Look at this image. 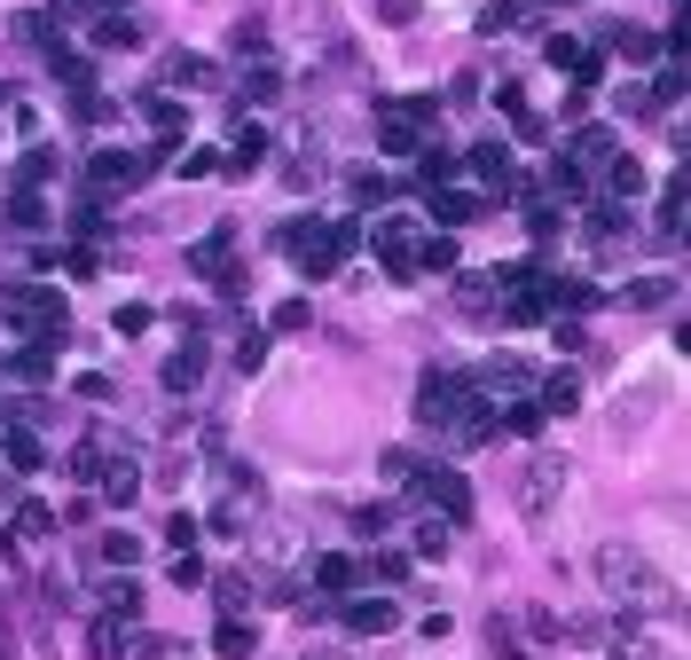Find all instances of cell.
Segmentation results:
<instances>
[{"label":"cell","instance_id":"1","mask_svg":"<svg viewBox=\"0 0 691 660\" xmlns=\"http://www.w3.org/2000/svg\"><path fill=\"white\" fill-rule=\"evenodd\" d=\"M417 417L424 424H433V433H456V441H479L487 433V417H496V409H487L479 402V393H472V378H424V402H417Z\"/></svg>","mask_w":691,"mask_h":660},{"label":"cell","instance_id":"2","mask_svg":"<svg viewBox=\"0 0 691 660\" xmlns=\"http://www.w3.org/2000/svg\"><path fill=\"white\" fill-rule=\"evenodd\" d=\"M598 582L613 589L620 606H637V598H668V582L652 574V558L629 550V543H605V550H598Z\"/></svg>","mask_w":691,"mask_h":660},{"label":"cell","instance_id":"3","mask_svg":"<svg viewBox=\"0 0 691 660\" xmlns=\"http://www.w3.org/2000/svg\"><path fill=\"white\" fill-rule=\"evenodd\" d=\"M283 244H291V259H299L307 276H331L338 259H346V244H354V228L346 220H291Z\"/></svg>","mask_w":691,"mask_h":660},{"label":"cell","instance_id":"4","mask_svg":"<svg viewBox=\"0 0 691 660\" xmlns=\"http://www.w3.org/2000/svg\"><path fill=\"white\" fill-rule=\"evenodd\" d=\"M574 487V465H566V456H535V465H526V487H519V511H526V526H550L558 519V495H566Z\"/></svg>","mask_w":691,"mask_h":660},{"label":"cell","instance_id":"5","mask_svg":"<svg viewBox=\"0 0 691 660\" xmlns=\"http://www.w3.org/2000/svg\"><path fill=\"white\" fill-rule=\"evenodd\" d=\"M417 237H424V220L393 213V220H378V228H370V252L385 259L393 276H417Z\"/></svg>","mask_w":691,"mask_h":660},{"label":"cell","instance_id":"6","mask_svg":"<svg viewBox=\"0 0 691 660\" xmlns=\"http://www.w3.org/2000/svg\"><path fill=\"white\" fill-rule=\"evenodd\" d=\"M9 322H16V330H40V339H55V330H63V300H55L48 283H24L16 300H9Z\"/></svg>","mask_w":691,"mask_h":660},{"label":"cell","instance_id":"7","mask_svg":"<svg viewBox=\"0 0 691 660\" xmlns=\"http://www.w3.org/2000/svg\"><path fill=\"white\" fill-rule=\"evenodd\" d=\"M142 174H150V165H142L135 150H103V157H94V165H87V181H94V189H103V196H111V189H135Z\"/></svg>","mask_w":691,"mask_h":660},{"label":"cell","instance_id":"8","mask_svg":"<svg viewBox=\"0 0 691 660\" xmlns=\"http://www.w3.org/2000/svg\"><path fill=\"white\" fill-rule=\"evenodd\" d=\"M393 621H401V606H393V598H354V606H346V630H354V637H385Z\"/></svg>","mask_w":691,"mask_h":660},{"label":"cell","instance_id":"9","mask_svg":"<svg viewBox=\"0 0 691 660\" xmlns=\"http://www.w3.org/2000/svg\"><path fill=\"white\" fill-rule=\"evenodd\" d=\"M424 495L448 511V519H464L472 511V487H464V472H424Z\"/></svg>","mask_w":691,"mask_h":660},{"label":"cell","instance_id":"10","mask_svg":"<svg viewBox=\"0 0 691 660\" xmlns=\"http://www.w3.org/2000/svg\"><path fill=\"white\" fill-rule=\"evenodd\" d=\"M605 165H613V174H605L613 205H637V196H644V165H637V157H605Z\"/></svg>","mask_w":691,"mask_h":660},{"label":"cell","instance_id":"11","mask_svg":"<svg viewBox=\"0 0 691 660\" xmlns=\"http://www.w3.org/2000/svg\"><path fill=\"white\" fill-rule=\"evenodd\" d=\"M472 174H479V181H519V165H511L503 142H479V150H472Z\"/></svg>","mask_w":691,"mask_h":660},{"label":"cell","instance_id":"12","mask_svg":"<svg viewBox=\"0 0 691 660\" xmlns=\"http://www.w3.org/2000/svg\"><path fill=\"white\" fill-rule=\"evenodd\" d=\"M196 378H205V346H181V354L166 361V393H189Z\"/></svg>","mask_w":691,"mask_h":660},{"label":"cell","instance_id":"13","mask_svg":"<svg viewBox=\"0 0 691 660\" xmlns=\"http://www.w3.org/2000/svg\"><path fill=\"white\" fill-rule=\"evenodd\" d=\"M213 645H220V660H252L259 652V630H252V621H220Z\"/></svg>","mask_w":691,"mask_h":660},{"label":"cell","instance_id":"14","mask_svg":"<svg viewBox=\"0 0 691 660\" xmlns=\"http://www.w3.org/2000/svg\"><path fill=\"white\" fill-rule=\"evenodd\" d=\"M496 417H503V433H519V441H535V433H542V409H535V402H503Z\"/></svg>","mask_w":691,"mask_h":660},{"label":"cell","instance_id":"15","mask_svg":"<svg viewBox=\"0 0 691 660\" xmlns=\"http://www.w3.org/2000/svg\"><path fill=\"white\" fill-rule=\"evenodd\" d=\"M142 111H150V126H157V135H181V126H189V111L174 103V94H150Z\"/></svg>","mask_w":691,"mask_h":660},{"label":"cell","instance_id":"16","mask_svg":"<svg viewBox=\"0 0 691 660\" xmlns=\"http://www.w3.org/2000/svg\"><path fill=\"white\" fill-rule=\"evenodd\" d=\"M0 448H9V465H16V472H40V441H31L24 424H9V441H0Z\"/></svg>","mask_w":691,"mask_h":660},{"label":"cell","instance_id":"17","mask_svg":"<svg viewBox=\"0 0 691 660\" xmlns=\"http://www.w3.org/2000/svg\"><path fill=\"white\" fill-rule=\"evenodd\" d=\"M542 402H550L558 417H566V409H581V378H574V370H558V378H550V393H542Z\"/></svg>","mask_w":691,"mask_h":660},{"label":"cell","instance_id":"18","mask_svg":"<svg viewBox=\"0 0 691 660\" xmlns=\"http://www.w3.org/2000/svg\"><path fill=\"white\" fill-rule=\"evenodd\" d=\"M9 370H16L24 385H48V346H24V354H9Z\"/></svg>","mask_w":691,"mask_h":660},{"label":"cell","instance_id":"19","mask_svg":"<svg viewBox=\"0 0 691 660\" xmlns=\"http://www.w3.org/2000/svg\"><path fill=\"white\" fill-rule=\"evenodd\" d=\"M315 582H322V589H354V558H338V550L315 558Z\"/></svg>","mask_w":691,"mask_h":660},{"label":"cell","instance_id":"20","mask_svg":"<svg viewBox=\"0 0 691 660\" xmlns=\"http://www.w3.org/2000/svg\"><path fill=\"white\" fill-rule=\"evenodd\" d=\"M135 606H142V582H111V589H103V613H111V621H126Z\"/></svg>","mask_w":691,"mask_h":660},{"label":"cell","instance_id":"21","mask_svg":"<svg viewBox=\"0 0 691 660\" xmlns=\"http://www.w3.org/2000/svg\"><path fill=\"white\" fill-rule=\"evenodd\" d=\"M613 48H620V55H637V63H652V55H661V40H652V31H629V24L613 31Z\"/></svg>","mask_w":691,"mask_h":660},{"label":"cell","instance_id":"22","mask_svg":"<svg viewBox=\"0 0 691 660\" xmlns=\"http://www.w3.org/2000/svg\"><path fill=\"white\" fill-rule=\"evenodd\" d=\"M417 268H456V244L448 237H417Z\"/></svg>","mask_w":691,"mask_h":660},{"label":"cell","instance_id":"23","mask_svg":"<svg viewBox=\"0 0 691 660\" xmlns=\"http://www.w3.org/2000/svg\"><path fill=\"white\" fill-rule=\"evenodd\" d=\"M94 660H126V621H103V630H94Z\"/></svg>","mask_w":691,"mask_h":660},{"label":"cell","instance_id":"24","mask_svg":"<svg viewBox=\"0 0 691 660\" xmlns=\"http://www.w3.org/2000/svg\"><path fill=\"white\" fill-rule=\"evenodd\" d=\"M668 291H676L668 276H644V283H629V307H661V300H668Z\"/></svg>","mask_w":691,"mask_h":660},{"label":"cell","instance_id":"25","mask_svg":"<svg viewBox=\"0 0 691 660\" xmlns=\"http://www.w3.org/2000/svg\"><path fill=\"white\" fill-rule=\"evenodd\" d=\"M135 487H142V472H126V465H118V472L103 480V504H135Z\"/></svg>","mask_w":691,"mask_h":660},{"label":"cell","instance_id":"26","mask_svg":"<svg viewBox=\"0 0 691 660\" xmlns=\"http://www.w3.org/2000/svg\"><path fill=\"white\" fill-rule=\"evenodd\" d=\"M94 48H135V24L111 16V24H94Z\"/></svg>","mask_w":691,"mask_h":660},{"label":"cell","instance_id":"27","mask_svg":"<svg viewBox=\"0 0 691 660\" xmlns=\"http://www.w3.org/2000/svg\"><path fill=\"white\" fill-rule=\"evenodd\" d=\"M613 111H620V118H644V111H652V87H620Z\"/></svg>","mask_w":691,"mask_h":660},{"label":"cell","instance_id":"28","mask_svg":"<svg viewBox=\"0 0 691 660\" xmlns=\"http://www.w3.org/2000/svg\"><path fill=\"white\" fill-rule=\"evenodd\" d=\"M189 259H196V268H220V259H228V228H213V237H205V244H196Z\"/></svg>","mask_w":691,"mask_h":660},{"label":"cell","instance_id":"29","mask_svg":"<svg viewBox=\"0 0 691 660\" xmlns=\"http://www.w3.org/2000/svg\"><path fill=\"white\" fill-rule=\"evenodd\" d=\"M103 558H111V567H135L142 543H135V535H103Z\"/></svg>","mask_w":691,"mask_h":660},{"label":"cell","instance_id":"30","mask_svg":"<svg viewBox=\"0 0 691 660\" xmlns=\"http://www.w3.org/2000/svg\"><path fill=\"white\" fill-rule=\"evenodd\" d=\"M433 213H440V220H472V213H479V196H440Z\"/></svg>","mask_w":691,"mask_h":660},{"label":"cell","instance_id":"31","mask_svg":"<svg viewBox=\"0 0 691 660\" xmlns=\"http://www.w3.org/2000/svg\"><path fill=\"white\" fill-rule=\"evenodd\" d=\"M440 550H448V526L433 519V526H424V535H417V558H440Z\"/></svg>","mask_w":691,"mask_h":660},{"label":"cell","instance_id":"32","mask_svg":"<svg viewBox=\"0 0 691 660\" xmlns=\"http://www.w3.org/2000/svg\"><path fill=\"white\" fill-rule=\"evenodd\" d=\"M661 228H668V237L683 228V189H668V196H661Z\"/></svg>","mask_w":691,"mask_h":660},{"label":"cell","instance_id":"33","mask_svg":"<svg viewBox=\"0 0 691 660\" xmlns=\"http://www.w3.org/2000/svg\"><path fill=\"white\" fill-rule=\"evenodd\" d=\"M94 9H126V0H94Z\"/></svg>","mask_w":691,"mask_h":660}]
</instances>
